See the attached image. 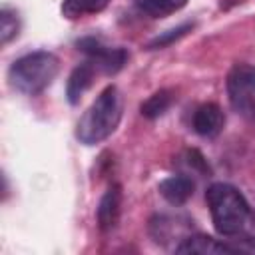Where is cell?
I'll return each instance as SVG.
<instances>
[{
	"label": "cell",
	"mask_w": 255,
	"mask_h": 255,
	"mask_svg": "<svg viewBox=\"0 0 255 255\" xmlns=\"http://www.w3.org/2000/svg\"><path fill=\"white\" fill-rule=\"evenodd\" d=\"M20 32V18H18V12L4 6L2 12H0V38H2V44H8L10 40H14Z\"/></svg>",
	"instance_id": "15"
},
{
	"label": "cell",
	"mask_w": 255,
	"mask_h": 255,
	"mask_svg": "<svg viewBox=\"0 0 255 255\" xmlns=\"http://www.w3.org/2000/svg\"><path fill=\"white\" fill-rule=\"evenodd\" d=\"M189 219L181 215H155L149 221V233L157 243H169L177 239V245L189 235ZM175 245V247H177Z\"/></svg>",
	"instance_id": "6"
},
{
	"label": "cell",
	"mask_w": 255,
	"mask_h": 255,
	"mask_svg": "<svg viewBox=\"0 0 255 255\" xmlns=\"http://www.w3.org/2000/svg\"><path fill=\"white\" fill-rule=\"evenodd\" d=\"M78 50L88 56V62L94 64L96 70L104 74H116L124 68L128 60V52L124 48L108 46L98 38H82L78 40Z\"/></svg>",
	"instance_id": "5"
},
{
	"label": "cell",
	"mask_w": 255,
	"mask_h": 255,
	"mask_svg": "<svg viewBox=\"0 0 255 255\" xmlns=\"http://www.w3.org/2000/svg\"><path fill=\"white\" fill-rule=\"evenodd\" d=\"M171 104H173V92H171V90H159V92L151 94V96L141 104V114H143L145 118L153 120V118L163 116V114L169 110Z\"/></svg>",
	"instance_id": "14"
},
{
	"label": "cell",
	"mask_w": 255,
	"mask_h": 255,
	"mask_svg": "<svg viewBox=\"0 0 255 255\" xmlns=\"http://www.w3.org/2000/svg\"><path fill=\"white\" fill-rule=\"evenodd\" d=\"M94 74H96V68L90 62H84V64H80V66H76L72 70V74L68 78V86H66V94H68L70 104H78L80 102V98L92 86Z\"/></svg>",
	"instance_id": "11"
},
{
	"label": "cell",
	"mask_w": 255,
	"mask_h": 255,
	"mask_svg": "<svg viewBox=\"0 0 255 255\" xmlns=\"http://www.w3.org/2000/svg\"><path fill=\"white\" fill-rule=\"evenodd\" d=\"M110 0H64L62 2V14L70 20L98 14L108 6Z\"/></svg>",
	"instance_id": "12"
},
{
	"label": "cell",
	"mask_w": 255,
	"mask_h": 255,
	"mask_svg": "<svg viewBox=\"0 0 255 255\" xmlns=\"http://www.w3.org/2000/svg\"><path fill=\"white\" fill-rule=\"evenodd\" d=\"M205 199H207L213 227L217 229L219 235L237 237L243 233L249 221L251 209H249L247 199L237 187H233L231 183H223V181L211 183L205 191Z\"/></svg>",
	"instance_id": "1"
},
{
	"label": "cell",
	"mask_w": 255,
	"mask_h": 255,
	"mask_svg": "<svg viewBox=\"0 0 255 255\" xmlns=\"http://www.w3.org/2000/svg\"><path fill=\"white\" fill-rule=\"evenodd\" d=\"M133 4L151 18H163L181 10L187 0H133Z\"/></svg>",
	"instance_id": "13"
},
{
	"label": "cell",
	"mask_w": 255,
	"mask_h": 255,
	"mask_svg": "<svg viewBox=\"0 0 255 255\" xmlns=\"http://www.w3.org/2000/svg\"><path fill=\"white\" fill-rule=\"evenodd\" d=\"M60 60L56 54L46 50H36L20 56L8 70V80L14 90L26 96H36L44 92L58 76Z\"/></svg>",
	"instance_id": "3"
},
{
	"label": "cell",
	"mask_w": 255,
	"mask_h": 255,
	"mask_svg": "<svg viewBox=\"0 0 255 255\" xmlns=\"http://www.w3.org/2000/svg\"><path fill=\"white\" fill-rule=\"evenodd\" d=\"M175 253H197V255H215V253H237V245L213 239L201 233H189L175 249Z\"/></svg>",
	"instance_id": "7"
},
{
	"label": "cell",
	"mask_w": 255,
	"mask_h": 255,
	"mask_svg": "<svg viewBox=\"0 0 255 255\" xmlns=\"http://www.w3.org/2000/svg\"><path fill=\"white\" fill-rule=\"evenodd\" d=\"M191 124H193L195 133H199L203 137H215L225 126V114L217 104L207 102V104H201L193 112Z\"/></svg>",
	"instance_id": "8"
},
{
	"label": "cell",
	"mask_w": 255,
	"mask_h": 255,
	"mask_svg": "<svg viewBox=\"0 0 255 255\" xmlns=\"http://www.w3.org/2000/svg\"><path fill=\"white\" fill-rule=\"evenodd\" d=\"M120 213H122V187L118 183H112L98 203L96 217H98L100 229L112 231L120 219Z\"/></svg>",
	"instance_id": "9"
},
{
	"label": "cell",
	"mask_w": 255,
	"mask_h": 255,
	"mask_svg": "<svg viewBox=\"0 0 255 255\" xmlns=\"http://www.w3.org/2000/svg\"><path fill=\"white\" fill-rule=\"evenodd\" d=\"M161 197L171 203V205H183L191 195H193V189H195V183L189 175L185 173H177V175H169L165 177L159 185H157Z\"/></svg>",
	"instance_id": "10"
},
{
	"label": "cell",
	"mask_w": 255,
	"mask_h": 255,
	"mask_svg": "<svg viewBox=\"0 0 255 255\" xmlns=\"http://www.w3.org/2000/svg\"><path fill=\"white\" fill-rule=\"evenodd\" d=\"M227 96L237 114L255 122V66H233L227 76Z\"/></svg>",
	"instance_id": "4"
},
{
	"label": "cell",
	"mask_w": 255,
	"mask_h": 255,
	"mask_svg": "<svg viewBox=\"0 0 255 255\" xmlns=\"http://www.w3.org/2000/svg\"><path fill=\"white\" fill-rule=\"evenodd\" d=\"M187 30H191V24H181V26H177V28H173V30H167L165 34L153 38V40L149 42V48H161V46H167V44H171L173 40H179L181 36H185Z\"/></svg>",
	"instance_id": "16"
},
{
	"label": "cell",
	"mask_w": 255,
	"mask_h": 255,
	"mask_svg": "<svg viewBox=\"0 0 255 255\" xmlns=\"http://www.w3.org/2000/svg\"><path fill=\"white\" fill-rule=\"evenodd\" d=\"M122 120V96L120 90L112 84L100 92V96L92 102V106L82 114L76 137L84 145H96L108 139Z\"/></svg>",
	"instance_id": "2"
}]
</instances>
